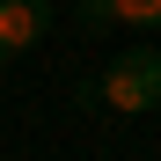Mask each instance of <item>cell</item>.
Returning a JSON list of instances; mask_svg holds the SVG:
<instances>
[{"label":"cell","mask_w":161,"mask_h":161,"mask_svg":"<svg viewBox=\"0 0 161 161\" xmlns=\"http://www.w3.org/2000/svg\"><path fill=\"white\" fill-rule=\"evenodd\" d=\"M95 88H103V103H110L117 117H147V110H161V51H147V44L110 51V66L95 73Z\"/></svg>","instance_id":"obj_1"},{"label":"cell","mask_w":161,"mask_h":161,"mask_svg":"<svg viewBox=\"0 0 161 161\" xmlns=\"http://www.w3.org/2000/svg\"><path fill=\"white\" fill-rule=\"evenodd\" d=\"M51 37V0H0V44L8 51H37Z\"/></svg>","instance_id":"obj_2"},{"label":"cell","mask_w":161,"mask_h":161,"mask_svg":"<svg viewBox=\"0 0 161 161\" xmlns=\"http://www.w3.org/2000/svg\"><path fill=\"white\" fill-rule=\"evenodd\" d=\"M80 30H88V37L117 30V0H80Z\"/></svg>","instance_id":"obj_3"},{"label":"cell","mask_w":161,"mask_h":161,"mask_svg":"<svg viewBox=\"0 0 161 161\" xmlns=\"http://www.w3.org/2000/svg\"><path fill=\"white\" fill-rule=\"evenodd\" d=\"M117 22H132V30H161V0H117Z\"/></svg>","instance_id":"obj_4"},{"label":"cell","mask_w":161,"mask_h":161,"mask_svg":"<svg viewBox=\"0 0 161 161\" xmlns=\"http://www.w3.org/2000/svg\"><path fill=\"white\" fill-rule=\"evenodd\" d=\"M8 59H15V51H8V44H0V73H8Z\"/></svg>","instance_id":"obj_5"}]
</instances>
